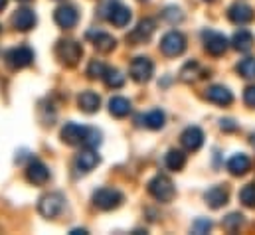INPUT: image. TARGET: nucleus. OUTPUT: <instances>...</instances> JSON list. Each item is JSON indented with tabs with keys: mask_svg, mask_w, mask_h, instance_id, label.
Listing matches in <instances>:
<instances>
[{
	"mask_svg": "<svg viewBox=\"0 0 255 235\" xmlns=\"http://www.w3.org/2000/svg\"><path fill=\"white\" fill-rule=\"evenodd\" d=\"M87 36L93 40V46H95V50H97V52L109 54V52H111V50H115V46H117V40H115L113 36L105 34V32H89Z\"/></svg>",
	"mask_w": 255,
	"mask_h": 235,
	"instance_id": "nucleus-19",
	"label": "nucleus"
},
{
	"mask_svg": "<svg viewBox=\"0 0 255 235\" xmlns=\"http://www.w3.org/2000/svg\"><path fill=\"white\" fill-rule=\"evenodd\" d=\"M254 144H255V134H254Z\"/></svg>",
	"mask_w": 255,
	"mask_h": 235,
	"instance_id": "nucleus-40",
	"label": "nucleus"
},
{
	"mask_svg": "<svg viewBox=\"0 0 255 235\" xmlns=\"http://www.w3.org/2000/svg\"><path fill=\"white\" fill-rule=\"evenodd\" d=\"M109 113L117 118L127 117L128 113H130V101L125 99V97H113L109 101Z\"/></svg>",
	"mask_w": 255,
	"mask_h": 235,
	"instance_id": "nucleus-23",
	"label": "nucleus"
},
{
	"mask_svg": "<svg viewBox=\"0 0 255 235\" xmlns=\"http://www.w3.org/2000/svg\"><path fill=\"white\" fill-rule=\"evenodd\" d=\"M204 198H206V204H208L210 208L218 210V208H222V206L228 204V190L222 188V186H212V188L204 194Z\"/></svg>",
	"mask_w": 255,
	"mask_h": 235,
	"instance_id": "nucleus-20",
	"label": "nucleus"
},
{
	"mask_svg": "<svg viewBox=\"0 0 255 235\" xmlns=\"http://www.w3.org/2000/svg\"><path fill=\"white\" fill-rule=\"evenodd\" d=\"M238 128V124L232 120V118H226V120H222V130H236Z\"/></svg>",
	"mask_w": 255,
	"mask_h": 235,
	"instance_id": "nucleus-37",
	"label": "nucleus"
},
{
	"mask_svg": "<svg viewBox=\"0 0 255 235\" xmlns=\"http://www.w3.org/2000/svg\"><path fill=\"white\" fill-rule=\"evenodd\" d=\"M64 210V196L58 194V192H52V194H46L40 204H38V212L46 218V220H54L56 216H60V212Z\"/></svg>",
	"mask_w": 255,
	"mask_h": 235,
	"instance_id": "nucleus-5",
	"label": "nucleus"
},
{
	"mask_svg": "<svg viewBox=\"0 0 255 235\" xmlns=\"http://www.w3.org/2000/svg\"><path fill=\"white\" fill-rule=\"evenodd\" d=\"M148 192H150V196H152L154 200H158V202H172V198H174V194H176V190H174L170 178L164 176V174H158V176H154L148 182Z\"/></svg>",
	"mask_w": 255,
	"mask_h": 235,
	"instance_id": "nucleus-1",
	"label": "nucleus"
},
{
	"mask_svg": "<svg viewBox=\"0 0 255 235\" xmlns=\"http://www.w3.org/2000/svg\"><path fill=\"white\" fill-rule=\"evenodd\" d=\"M32 59H34V54H32V50L26 48V46L14 48V50H10V52L6 54V61H8L10 67H14V69L28 67V65L32 63Z\"/></svg>",
	"mask_w": 255,
	"mask_h": 235,
	"instance_id": "nucleus-10",
	"label": "nucleus"
},
{
	"mask_svg": "<svg viewBox=\"0 0 255 235\" xmlns=\"http://www.w3.org/2000/svg\"><path fill=\"white\" fill-rule=\"evenodd\" d=\"M238 71H240L244 77H248V79H255V58L242 59L240 65H238Z\"/></svg>",
	"mask_w": 255,
	"mask_h": 235,
	"instance_id": "nucleus-29",
	"label": "nucleus"
},
{
	"mask_svg": "<svg viewBox=\"0 0 255 235\" xmlns=\"http://www.w3.org/2000/svg\"><path fill=\"white\" fill-rule=\"evenodd\" d=\"M26 178H28V182H32V184L42 186V184H46V182L50 180V170H48V166H46L44 162H40V160H32V162L28 164Z\"/></svg>",
	"mask_w": 255,
	"mask_h": 235,
	"instance_id": "nucleus-13",
	"label": "nucleus"
},
{
	"mask_svg": "<svg viewBox=\"0 0 255 235\" xmlns=\"http://www.w3.org/2000/svg\"><path fill=\"white\" fill-rule=\"evenodd\" d=\"M142 120H144V126H146V128L158 130V128L164 126V113H162L160 109H154V111L146 113V115L142 117Z\"/></svg>",
	"mask_w": 255,
	"mask_h": 235,
	"instance_id": "nucleus-26",
	"label": "nucleus"
},
{
	"mask_svg": "<svg viewBox=\"0 0 255 235\" xmlns=\"http://www.w3.org/2000/svg\"><path fill=\"white\" fill-rule=\"evenodd\" d=\"M160 50H162L164 56L176 58V56H180V54L186 50V38H184L180 32L172 30V32H168V34L160 40Z\"/></svg>",
	"mask_w": 255,
	"mask_h": 235,
	"instance_id": "nucleus-4",
	"label": "nucleus"
},
{
	"mask_svg": "<svg viewBox=\"0 0 255 235\" xmlns=\"http://www.w3.org/2000/svg\"><path fill=\"white\" fill-rule=\"evenodd\" d=\"M206 99H208L210 103H216V105L226 107V105H230V103L234 101V95H232V91H230L228 87H224V85H212V87L206 91Z\"/></svg>",
	"mask_w": 255,
	"mask_h": 235,
	"instance_id": "nucleus-16",
	"label": "nucleus"
},
{
	"mask_svg": "<svg viewBox=\"0 0 255 235\" xmlns=\"http://www.w3.org/2000/svg\"><path fill=\"white\" fill-rule=\"evenodd\" d=\"M240 202L246 206V208H255V182L248 184L242 188L240 192Z\"/></svg>",
	"mask_w": 255,
	"mask_h": 235,
	"instance_id": "nucleus-28",
	"label": "nucleus"
},
{
	"mask_svg": "<svg viewBox=\"0 0 255 235\" xmlns=\"http://www.w3.org/2000/svg\"><path fill=\"white\" fill-rule=\"evenodd\" d=\"M6 4H8V0H0V10H4V8H6Z\"/></svg>",
	"mask_w": 255,
	"mask_h": 235,
	"instance_id": "nucleus-39",
	"label": "nucleus"
},
{
	"mask_svg": "<svg viewBox=\"0 0 255 235\" xmlns=\"http://www.w3.org/2000/svg\"><path fill=\"white\" fill-rule=\"evenodd\" d=\"M103 79H105L107 87H111V89H119V87L125 85V75L119 69H107L105 75H103Z\"/></svg>",
	"mask_w": 255,
	"mask_h": 235,
	"instance_id": "nucleus-27",
	"label": "nucleus"
},
{
	"mask_svg": "<svg viewBox=\"0 0 255 235\" xmlns=\"http://www.w3.org/2000/svg\"><path fill=\"white\" fill-rule=\"evenodd\" d=\"M54 20H56V24H58L60 28L69 30V28H73V26L77 24L79 14H77V10H75L73 6H67V4H65V6H60V8L56 10Z\"/></svg>",
	"mask_w": 255,
	"mask_h": 235,
	"instance_id": "nucleus-14",
	"label": "nucleus"
},
{
	"mask_svg": "<svg viewBox=\"0 0 255 235\" xmlns=\"http://www.w3.org/2000/svg\"><path fill=\"white\" fill-rule=\"evenodd\" d=\"M107 20L117 26V28H125L128 22H130V10H128L125 4H121L119 0H109L107 4Z\"/></svg>",
	"mask_w": 255,
	"mask_h": 235,
	"instance_id": "nucleus-6",
	"label": "nucleus"
},
{
	"mask_svg": "<svg viewBox=\"0 0 255 235\" xmlns=\"http://www.w3.org/2000/svg\"><path fill=\"white\" fill-rule=\"evenodd\" d=\"M228 16H230V20L234 24H240L242 26V24H248V22L254 20V8L248 6V4H244V2H236L234 6H230Z\"/></svg>",
	"mask_w": 255,
	"mask_h": 235,
	"instance_id": "nucleus-15",
	"label": "nucleus"
},
{
	"mask_svg": "<svg viewBox=\"0 0 255 235\" xmlns=\"http://www.w3.org/2000/svg\"><path fill=\"white\" fill-rule=\"evenodd\" d=\"M166 166L170 168V170H182L184 168V164H186V154L182 152V150H176V148H172V150H168V154H166Z\"/></svg>",
	"mask_w": 255,
	"mask_h": 235,
	"instance_id": "nucleus-25",
	"label": "nucleus"
},
{
	"mask_svg": "<svg viewBox=\"0 0 255 235\" xmlns=\"http://www.w3.org/2000/svg\"><path fill=\"white\" fill-rule=\"evenodd\" d=\"M242 224H244V216L242 214H230L228 218H224V230L226 232H238Z\"/></svg>",
	"mask_w": 255,
	"mask_h": 235,
	"instance_id": "nucleus-31",
	"label": "nucleus"
},
{
	"mask_svg": "<svg viewBox=\"0 0 255 235\" xmlns=\"http://www.w3.org/2000/svg\"><path fill=\"white\" fill-rule=\"evenodd\" d=\"M180 140H182V146L186 148V150H198L202 144H204V132H202V128H198V126H188L184 132H182V136H180Z\"/></svg>",
	"mask_w": 255,
	"mask_h": 235,
	"instance_id": "nucleus-18",
	"label": "nucleus"
},
{
	"mask_svg": "<svg viewBox=\"0 0 255 235\" xmlns=\"http://www.w3.org/2000/svg\"><path fill=\"white\" fill-rule=\"evenodd\" d=\"M130 77L136 81V83H146L150 77H152V71H154V65L148 58H134L130 61Z\"/></svg>",
	"mask_w": 255,
	"mask_h": 235,
	"instance_id": "nucleus-7",
	"label": "nucleus"
},
{
	"mask_svg": "<svg viewBox=\"0 0 255 235\" xmlns=\"http://www.w3.org/2000/svg\"><path fill=\"white\" fill-rule=\"evenodd\" d=\"M208 2H212V0H208Z\"/></svg>",
	"mask_w": 255,
	"mask_h": 235,
	"instance_id": "nucleus-42",
	"label": "nucleus"
},
{
	"mask_svg": "<svg viewBox=\"0 0 255 235\" xmlns=\"http://www.w3.org/2000/svg\"><path fill=\"white\" fill-rule=\"evenodd\" d=\"M244 99H246V103H248L250 107H255V85H250V87L246 89Z\"/></svg>",
	"mask_w": 255,
	"mask_h": 235,
	"instance_id": "nucleus-36",
	"label": "nucleus"
},
{
	"mask_svg": "<svg viewBox=\"0 0 255 235\" xmlns=\"http://www.w3.org/2000/svg\"><path fill=\"white\" fill-rule=\"evenodd\" d=\"M162 16H164L170 24H176V22H180V20H182V12H180L178 8H166V10L162 12Z\"/></svg>",
	"mask_w": 255,
	"mask_h": 235,
	"instance_id": "nucleus-34",
	"label": "nucleus"
},
{
	"mask_svg": "<svg viewBox=\"0 0 255 235\" xmlns=\"http://www.w3.org/2000/svg\"><path fill=\"white\" fill-rule=\"evenodd\" d=\"M12 26H14L16 30H20V32L32 30V28L36 26V14H34V10H30V8H20V10H16L14 16H12Z\"/></svg>",
	"mask_w": 255,
	"mask_h": 235,
	"instance_id": "nucleus-12",
	"label": "nucleus"
},
{
	"mask_svg": "<svg viewBox=\"0 0 255 235\" xmlns=\"http://www.w3.org/2000/svg\"><path fill=\"white\" fill-rule=\"evenodd\" d=\"M210 228H212V224L208 220H198L194 224V232L196 234H206V232H210Z\"/></svg>",
	"mask_w": 255,
	"mask_h": 235,
	"instance_id": "nucleus-35",
	"label": "nucleus"
},
{
	"mask_svg": "<svg viewBox=\"0 0 255 235\" xmlns=\"http://www.w3.org/2000/svg\"><path fill=\"white\" fill-rule=\"evenodd\" d=\"M154 28H156L154 20H150V18L140 20V22L136 24V28L128 34V42H130V44H144V42H148L150 36L154 34Z\"/></svg>",
	"mask_w": 255,
	"mask_h": 235,
	"instance_id": "nucleus-9",
	"label": "nucleus"
},
{
	"mask_svg": "<svg viewBox=\"0 0 255 235\" xmlns=\"http://www.w3.org/2000/svg\"><path fill=\"white\" fill-rule=\"evenodd\" d=\"M77 105L83 113H95L99 111V105H101V99L97 93L93 91H83L79 97H77Z\"/></svg>",
	"mask_w": 255,
	"mask_h": 235,
	"instance_id": "nucleus-21",
	"label": "nucleus"
},
{
	"mask_svg": "<svg viewBox=\"0 0 255 235\" xmlns=\"http://www.w3.org/2000/svg\"><path fill=\"white\" fill-rule=\"evenodd\" d=\"M87 130H89L87 126H81L77 122H67L62 128V140L65 144H83Z\"/></svg>",
	"mask_w": 255,
	"mask_h": 235,
	"instance_id": "nucleus-11",
	"label": "nucleus"
},
{
	"mask_svg": "<svg viewBox=\"0 0 255 235\" xmlns=\"http://www.w3.org/2000/svg\"><path fill=\"white\" fill-rule=\"evenodd\" d=\"M93 204L97 210L109 212V210H115L123 204V194L119 190H113V188H99L93 194Z\"/></svg>",
	"mask_w": 255,
	"mask_h": 235,
	"instance_id": "nucleus-2",
	"label": "nucleus"
},
{
	"mask_svg": "<svg viewBox=\"0 0 255 235\" xmlns=\"http://www.w3.org/2000/svg\"><path fill=\"white\" fill-rule=\"evenodd\" d=\"M196 75H198V63H196V61H188V63L182 67V71H180V79H182V81H192Z\"/></svg>",
	"mask_w": 255,
	"mask_h": 235,
	"instance_id": "nucleus-32",
	"label": "nucleus"
},
{
	"mask_svg": "<svg viewBox=\"0 0 255 235\" xmlns=\"http://www.w3.org/2000/svg\"><path fill=\"white\" fill-rule=\"evenodd\" d=\"M83 144H85L87 148L99 146V144H101V132L95 130V128H89V130H87V136H85V140H83Z\"/></svg>",
	"mask_w": 255,
	"mask_h": 235,
	"instance_id": "nucleus-33",
	"label": "nucleus"
},
{
	"mask_svg": "<svg viewBox=\"0 0 255 235\" xmlns=\"http://www.w3.org/2000/svg\"><path fill=\"white\" fill-rule=\"evenodd\" d=\"M22 2H28V0H22Z\"/></svg>",
	"mask_w": 255,
	"mask_h": 235,
	"instance_id": "nucleus-41",
	"label": "nucleus"
},
{
	"mask_svg": "<svg viewBox=\"0 0 255 235\" xmlns=\"http://www.w3.org/2000/svg\"><path fill=\"white\" fill-rule=\"evenodd\" d=\"M99 160H101V158L97 156V152H93L91 148H87V150H83L81 154H77V158H75V170L87 174V172H91V170L99 164Z\"/></svg>",
	"mask_w": 255,
	"mask_h": 235,
	"instance_id": "nucleus-17",
	"label": "nucleus"
},
{
	"mask_svg": "<svg viewBox=\"0 0 255 235\" xmlns=\"http://www.w3.org/2000/svg\"><path fill=\"white\" fill-rule=\"evenodd\" d=\"M105 71H107V67H105V63H103V61H99V59H91V61H89V65H87V75H89L91 79L103 77V75H105Z\"/></svg>",
	"mask_w": 255,
	"mask_h": 235,
	"instance_id": "nucleus-30",
	"label": "nucleus"
},
{
	"mask_svg": "<svg viewBox=\"0 0 255 235\" xmlns=\"http://www.w3.org/2000/svg\"><path fill=\"white\" fill-rule=\"evenodd\" d=\"M252 162L246 154H234L230 160H228V170L234 174V176H244L248 170H250Z\"/></svg>",
	"mask_w": 255,
	"mask_h": 235,
	"instance_id": "nucleus-22",
	"label": "nucleus"
},
{
	"mask_svg": "<svg viewBox=\"0 0 255 235\" xmlns=\"http://www.w3.org/2000/svg\"><path fill=\"white\" fill-rule=\"evenodd\" d=\"M85 234H87L85 230H73V232H71V235H85Z\"/></svg>",
	"mask_w": 255,
	"mask_h": 235,
	"instance_id": "nucleus-38",
	"label": "nucleus"
},
{
	"mask_svg": "<svg viewBox=\"0 0 255 235\" xmlns=\"http://www.w3.org/2000/svg\"><path fill=\"white\" fill-rule=\"evenodd\" d=\"M232 44H234V48H236L238 52H250V50L254 48V36H252L248 30H240V32L234 34Z\"/></svg>",
	"mask_w": 255,
	"mask_h": 235,
	"instance_id": "nucleus-24",
	"label": "nucleus"
},
{
	"mask_svg": "<svg viewBox=\"0 0 255 235\" xmlns=\"http://www.w3.org/2000/svg\"><path fill=\"white\" fill-rule=\"evenodd\" d=\"M202 38H204V46H206L208 54H212V56H222V54L228 50V40H226V36L220 34V32L206 30V32L202 34Z\"/></svg>",
	"mask_w": 255,
	"mask_h": 235,
	"instance_id": "nucleus-8",
	"label": "nucleus"
},
{
	"mask_svg": "<svg viewBox=\"0 0 255 235\" xmlns=\"http://www.w3.org/2000/svg\"><path fill=\"white\" fill-rule=\"evenodd\" d=\"M81 54H83L81 46L77 42H73V40H60L58 46H56V56L67 67L77 65V61L81 59Z\"/></svg>",
	"mask_w": 255,
	"mask_h": 235,
	"instance_id": "nucleus-3",
	"label": "nucleus"
}]
</instances>
